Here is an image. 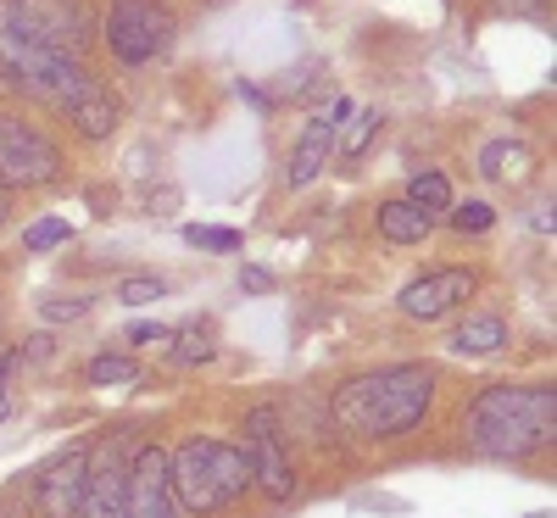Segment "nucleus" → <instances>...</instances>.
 I'll list each match as a JSON object with an SVG mask.
<instances>
[{"label": "nucleus", "mask_w": 557, "mask_h": 518, "mask_svg": "<svg viewBox=\"0 0 557 518\" xmlns=\"http://www.w3.org/2000/svg\"><path fill=\"white\" fill-rule=\"evenodd\" d=\"M430 402H435V373L430 368H374V373H357L346 380L330 407L335 418L346 423L351 435L362 441H396V435H412L418 423L430 418Z\"/></svg>", "instance_id": "f257e3e1"}, {"label": "nucleus", "mask_w": 557, "mask_h": 518, "mask_svg": "<svg viewBox=\"0 0 557 518\" xmlns=\"http://www.w3.org/2000/svg\"><path fill=\"white\" fill-rule=\"evenodd\" d=\"M557 441V391L496 385L469 407V446L485 457H535Z\"/></svg>", "instance_id": "f03ea898"}, {"label": "nucleus", "mask_w": 557, "mask_h": 518, "mask_svg": "<svg viewBox=\"0 0 557 518\" xmlns=\"http://www.w3.org/2000/svg\"><path fill=\"white\" fill-rule=\"evenodd\" d=\"M168 485H173V502H178L184 518L223 513L235 496L251 491V457L235 441L196 435V441H184L178 452H168Z\"/></svg>", "instance_id": "7ed1b4c3"}, {"label": "nucleus", "mask_w": 557, "mask_h": 518, "mask_svg": "<svg viewBox=\"0 0 557 518\" xmlns=\"http://www.w3.org/2000/svg\"><path fill=\"white\" fill-rule=\"evenodd\" d=\"M178 39V23L162 0H112L107 12V51L123 67H146L168 57V45Z\"/></svg>", "instance_id": "20e7f679"}, {"label": "nucleus", "mask_w": 557, "mask_h": 518, "mask_svg": "<svg viewBox=\"0 0 557 518\" xmlns=\"http://www.w3.org/2000/svg\"><path fill=\"white\" fill-rule=\"evenodd\" d=\"M62 173L57 146L23 118H0V190H34Z\"/></svg>", "instance_id": "39448f33"}, {"label": "nucleus", "mask_w": 557, "mask_h": 518, "mask_svg": "<svg viewBox=\"0 0 557 518\" xmlns=\"http://www.w3.org/2000/svg\"><path fill=\"white\" fill-rule=\"evenodd\" d=\"M246 457H251V480L285 502L296 491V468H290V452H285V430H278V412L273 407H251L246 412Z\"/></svg>", "instance_id": "423d86ee"}, {"label": "nucleus", "mask_w": 557, "mask_h": 518, "mask_svg": "<svg viewBox=\"0 0 557 518\" xmlns=\"http://www.w3.org/2000/svg\"><path fill=\"white\" fill-rule=\"evenodd\" d=\"M474 291H480V273H474V268H435V273H424V279H412V285L396 296V312L412 318V323H435V318H446L451 307H462Z\"/></svg>", "instance_id": "0eeeda50"}, {"label": "nucleus", "mask_w": 557, "mask_h": 518, "mask_svg": "<svg viewBox=\"0 0 557 518\" xmlns=\"http://www.w3.org/2000/svg\"><path fill=\"white\" fill-rule=\"evenodd\" d=\"M123 491H128V518H184L173 502V485H168V452L162 446H146L128 462Z\"/></svg>", "instance_id": "6e6552de"}, {"label": "nucleus", "mask_w": 557, "mask_h": 518, "mask_svg": "<svg viewBox=\"0 0 557 518\" xmlns=\"http://www.w3.org/2000/svg\"><path fill=\"white\" fill-rule=\"evenodd\" d=\"M84 480H89V452H67V457H57V462L39 474V485H34V507H39V518H78Z\"/></svg>", "instance_id": "1a4fd4ad"}, {"label": "nucleus", "mask_w": 557, "mask_h": 518, "mask_svg": "<svg viewBox=\"0 0 557 518\" xmlns=\"http://www.w3.org/2000/svg\"><path fill=\"white\" fill-rule=\"evenodd\" d=\"M351 107L346 101H335L330 107V118H312L307 128H301V139H296V157H290V184L296 190H307V184L323 173V162L335 157V134H341V118H346Z\"/></svg>", "instance_id": "9d476101"}, {"label": "nucleus", "mask_w": 557, "mask_h": 518, "mask_svg": "<svg viewBox=\"0 0 557 518\" xmlns=\"http://www.w3.org/2000/svg\"><path fill=\"white\" fill-rule=\"evenodd\" d=\"M123 474L112 457H89V480H84V502H78V518H128V491H123Z\"/></svg>", "instance_id": "9b49d317"}, {"label": "nucleus", "mask_w": 557, "mask_h": 518, "mask_svg": "<svg viewBox=\"0 0 557 518\" xmlns=\"http://www.w3.org/2000/svg\"><path fill=\"white\" fill-rule=\"evenodd\" d=\"M62 118H67V123H73L84 139H107V134L117 128V101H112L107 89L96 84V89H89V96H78V101H73Z\"/></svg>", "instance_id": "f8f14e48"}, {"label": "nucleus", "mask_w": 557, "mask_h": 518, "mask_svg": "<svg viewBox=\"0 0 557 518\" xmlns=\"http://www.w3.org/2000/svg\"><path fill=\"white\" fill-rule=\"evenodd\" d=\"M502 346H507V323L491 318V312L457 323V335H451V357H491V351H502Z\"/></svg>", "instance_id": "ddd939ff"}, {"label": "nucleus", "mask_w": 557, "mask_h": 518, "mask_svg": "<svg viewBox=\"0 0 557 518\" xmlns=\"http://www.w3.org/2000/svg\"><path fill=\"white\" fill-rule=\"evenodd\" d=\"M380 234H385L391 246H418V240L430 234V212L412 207L407 196H401V201H385V207H380Z\"/></svg>", "instance_id": "4468645a"}, {"label": "nucleus", "mask_w": 557, "mask_h": 518, "mask_svg": "<svg viewBox=\"0 0 557 518\" xmlns=\"http://www.w3.org/2000/svg\"><path fill=\"white\" fill-rule=\"evenodd\" d=\"M407 201L412 207H424V212H446L451 207V184H446V173H412V184H407Z\"/></svg>", "instance_id": "2eb2a0df"}, {"label": "nucleus", "mask_w": 557, "mask_h": 518, "mask_svg": "<svg viewBox=\"0 0 557 518\" xmlns=\"http://www.w3.org/2000/svg\"><path fill=\"white\" fill-rule=\"evenodd\" d=\"M67 240H73V223H62V218H39V223L23 234L28 251H57V246H67Z\"/></svg>", "instance_id": "dca6fc26"}, {"label": "nucleus", "mask_w": 557, "mask_h": 518, "mask_svg": "<svg viewBox=\"0 0 557 518\" xmlns=\"http://www.w3.org/2000/svg\"><path fill=\"white\" fill-rule=\"evenodd\" d=\"M212 351H218V341H212V329H207V323L184 329V335L173 341V357H178V362H207Z\"/></svg>", "instance_id": "f3484780"}, {"label": "nucleus", "mask_w": 557, "mask_h": 518, "mask_svg": "<svg viewBox=\"0 0 557 518\" xmlns=\"http://www.w3.org/2000/svg\"><path fill=\"white\" fill-rule=\"evenodd\" d=\"M89 380H96V385H123V380H134V357H117V351L96 357V362H89Z\"/></svg>", "instance_id": "a211bd4d"}, {"label": "nucleus", "mask_w": 557, "mask_h": 518, "mask_svg": "<svg viewBox=\"0 0 557 518\" xmlns=\"http://www.w3.org/2000/svg\"><path fill=\"white\" fill-rule=\"evenodd\" d=\"M117 296H123V307H146V301H162L168 285H162V279H123Z\"/></svg>", "instance_id": "6ab92c4d"}, {"label": "nucleus", "mask_w": 557, "mask_h": 518, "mask_svg": "<svg viewBox=\"0 0 557 518\" xmlns=\"http://www.w3.org/2000/svg\"><path fill=\"white\" fill-rule=\"evenodd\" d=\"M184 240L207 251H240V229H184Z\"/></svg>", "instance_id": "aec40b11"}, {"label": "nucleus", "mask_w": 557, "mask_h": 518, "mask_svg": "<svg viewBox=\"0 0 557 518\" xmlns=\"http://www.w3.org/2000/svg\"><path fill=\"white\" fill-rule=\"evenodd\" d=\"M491 223H496V212H491L485 201H462V207H457V223H451V229H462V234H485Z\"/></svg>", "instance_id": "412c9836"}, {"label": "nucleus", "mask_w": 557, "mask_h": 518, "mask_svg": "<svg viewBox=\"0 0 557 518\" xmlns=\"http://www.w3.org/2000/svg\"><path fill=\"white\" fill-rule=\"evenodd\" d=\"M374 128H380V112H362V118L351 123V134H346V151L357 157V151L368 146V139H374Z\"/></svg>", "instance_id": "4be33fe9"}, {"label": "nucleus", "mask_w": 557, "mask_h": 518, "mask_svg": "<svg viewBox=\"0 0 557 518\" xmlns=\"http://www.w3.org/2000/svg\"><path fill=\"white\" fill-rule=\"evenodd\" d=\"M89 312V301L78 296V301H45V318H51V323H67V318H84Z\"/></svg>", "instance_id": "5701e85b"}, {"label": "nucleus", "mask_w": 557, "mask_h": 518, "mask_svg": "<svg viewBox=\"0 0 557 518\" xmlns=\"http://www.w3.org/2000/svg\"><path fill=\"white\" fill-rule=\"evenodd\" d=\"M162 335H168L162 323H134V329H128V341H134V346H146V341H162Z\"/></svg>", "instance_id": "b1692460"}, {"label": "nucleus", "mask_w": 557, "mask_h": 518, "mask_svg": "<svg viewBox=\"0 0 557 518\" xmlns=\"http://www.w3.org/2000/svg\"><path fill=\"white\" fill-rule=\"evenodd\" d=\"M7 385H12V362H0V418L12 412V396H7Z\"/></svg>", "instance_id": "393cba45"}, {"label": "nucleus", "mask_w": 557, "mask_h": 518, "mask_svg": "<svg viewBox=\"0 0 557 518\" xmlns=\"http://www.w3.org/2000/svg\"><path fill=\"white\" fill-rule=\"evenodd\" d=\"M240 285H246V291H251V296H257V291H273V279H268V273H257V268H251V273H246V279H240Z\"/></svg>", "instance_id": "a878e982"}, {"label": "nucleus", "mask_w": 557, "mask_h": 518, "mask_svg": "<svg viewBox=\"0 0 557 518\" xmlns=\"http://www.w3.org/2000/svg\"><path fill=\"white\" fill-rule=\"evenodd\" d=\"M0 223H7V190H0Z\"/></svg>", "instance_id": "bb28decb"}, {"label": "nucleus", "mask_w": 557, "mask_h": 518, "mask_svg": "<svg viewBox=\"0 0 557 518\" xmlns=\"http://www.w3.org/2000/svg\"><path fill=\"white\" fill-rule=\"evenodd\" d=\"M0 518H17V513H12V507H0Z\"/></svg>", "instance_id": "cd10ccee"}]
</instances>
